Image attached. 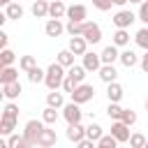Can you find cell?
<instances>
[{
  "instance_id": "1",
  "label": "cell",
  "mask_w": 148,
  "mask_h": 148,
  "mask_svg": "<svg viewBox=\"0 0 148 148\" xmlns=\"http://www.w3.org/2000/svg\"><path fill=\"white\" fill-rule=\"evenodd\" d=\"M65 79H67V72H65L62 65L51 62V65L46 67V79H44V83H46L49 90H58V88H62Z\"/></svg>"
},
{
  "instance_id": "2",
  "label": "cell",
  "mask_w": 148,
  "mask_h": 148,
  "mask_svg": "<svg viewBox=\"0 0 148 148\" xmlns=\"http://www.w3.org/2000/svg\"><path fill=\"white\" fill-rule=\"evenodd\" d=\"M44 127H46L44 120H28V123H25V130H23V139L35 148V146H37V139H39V134H42Z\"/></svg>"
},
{
  "instance_id": "3",
  "label": "cell",
  "mask_w": 148,
  "mask_h": 148,
  "mask_svg": "<svg viewBox=\"0 0 148 148\" xmlns=\"http://www.w3.org/2000/svg\"><path fill=\"white\" fill-rule=\"evenodd\" d=\"M92 97H95V88H92L90 83H79L76 90L72 92V102H74V104H86V102H90Z\"/></svg>"
},
{
  "instance_id": "4",
  "label": "cell",
  "mask_w": 148,
  "mask_h": 148,
  "mask_svg": "<svg viewBox=\"0 0 148 148\" xmlns=\"http://www.w3.org/2000/svg\"><path fill=\"white\" fill-rule=\"evenodd\" d=\"M62 118L67 120V125H79V123H81V118H83L81 104H74V102L65 104V106H62Z\"/></svg>"
},
{
  "instance_id": "5",
  "label": "cell",
  "mask_w": 148,
  "mask_h": 148,
  "mask_svg": "<svg viewBox=\"0 0 148 148\" xmlns=\"http://www.w3.org/2000/svg\"><path fill=\"white\" fill-rule=\"evenodd\" d=\"M134 21H136V16H134L130 9H120V12L113 14V25H116V30H127Z\"/></svg>"
},
{
  "instance_id": "6",
  "label": "cell",
  "mask_w": 148,
  "mask_h": 148,
  "mask_svg": "<svg viewBox=\"0 0 148 148\" xmlns=\"http://www.w3.org/2000/svg\"><path fill=\"white\" fill-rule=\"evenodd\" d=\"M88 44H97L99 39H102V28H99V23H95V21H86V28H83V35H81Z\"/></svg>"
},
{
  "instance_id": "7",
  "label": "cell",
  "mask_w": 148,
  "mask_h": 148,
  "mask_svg": "<svg viewBox=\"0 0 148 148\" xmlns=\"http://www.w3.org/2000/svg\"><path fill=\"white\" fill-rule=\"evenodd\" d=\"M111 136H113L118 143H125V141H130L132 132H130V127H127L125 123H120V120H113V123H111Z\"/></svg>"
},
{
  "instance_id": "8",
  "label": "cell",
  "mask_w": 148,
  "mask_h": 148,
  "mask_svg": "<svg viewBox=\"0 0 148 148\" xmlns=\"http://www.w3.org/2000/svg\"><path fill=\"white\" fill-rule=\"evenodd\" d=\"M58 143V134H56V130H51L49 125L42 130V134H39V139H37V146L39 148H53Z\"/></svg>"
},
{
  "instance_id": "9",
  "label": "cell",
  "mask_w": 148,
  "mask_h": 148,
  "mask_svg": "<svg viewBox=\"0 0 148 148\" xmlns=\"http://www.w3.org/2000/svg\"><path fill=\"white\" fill-rule=\"evenodd\" d=\"M86 18H88V7L86 5H72V7H67V21L86 23Z\"/></svg>"
},
{
  "instance_id": "10",
  "label": "cell",
  "mask_w": 148,
  "mask_h": 148,
  "mask_svg": "<svg viewBox=\"0 0 148 148\" xmlns=\"http://www.w3.org/2000/svg\"><path fill=\"white\" fill-rule=\"evenodd\" d=\"M83 67H86V72H99V69H102V58H99V53L88 51V53L83 56Z\"/></svg>"
},
{
  "instance_id": "11",
  "label": "cell",
  "mask_w": 148,
  "mask_h": 148,
  "mask_svg": "<svg viewBox=\"0 0 148 148\" xmlns=\"http://www.w3.org/2000/svg\"><path fill=\"white\" fill-rule=\"evenodd\" d=\"M99 58H102V65H113L116 60H120L118 46H116V44H109V46H104V49H102V53H99Z\"/></svg>"
},
{
  "instance_id": "12",
  "label": "cell",
  "mask_w": 148,
  "mask_h": 148,
  "mask_svg": "<svg viewBox=\"0 0 148 148\" xmlns=\"http://www.w3.org/2000/svg\"><path fill=\"white\" fill-rule=\"evenodd\" d=\"M44 32H46V37H60L65 32V25L60 23V18H49L44 25Z\"/></svg>"
},
{
  "instance_id": "13",
  "label": "cell",
  "mask_w": 148,
  "mask_h": 148,
  "mask_svg": "<svg viewBox=\"0 0 148 148\" xmlns=\"http://www.w3.org/2000/svg\"><path fill=\"white\" fill-rule=\"evenodd\" d=\"M74 56H86L88 53V42L83 37H69V46H67Z\"/></svg>"
},
{
  "instance_id": "14",
  "label": "cell",
  "mask_w": 148,
  "mask_h": 148,
  "mask_svg": "<svg viewBox=\"0 0 148 148\" xmlns=\"http://www.w3.org/2000/svg\"><path fill=\"white\" fill-rule=\"evenodd\" d=\"M67 139L72 141V143H79V141H83L86 139V127L79 123V125H67Z\"/></svg>"
},
{
  "instance_id": "15",
  "label": "cell",
  "mask_w": 148,
  "mask_h": 148,
  "mask_svg": "<svg viewBox=\"0 0 148 148\" xmlns=\"http://www.w3.org/2000/svg\"><path fill=\"white\" fill-rule=\"evenodd\" d=\"M123 95H125V90H123V86L116 81V83H109L106 86V97H109V102H120L123 99Z\"/></svg>"
},
{
  "instance_id": "16",
  "label": "cell",
  "mask_w": 148,
  "mask_h": 148,
  "mask_svg": "<svg viewBox=\"0 0 148 148\" xmlns=\"http://www.w3.org/2000/svg\"><path fill=\"white\" fill-rule=\"evenodd\" d=\"M49 7H51V2H46V0H35L32 7H30V12H32L35 18H44V16H49Z\"/></svg>"
},
{
  "instance_id": "17",
  "label": "cell",
  "mask_w": 148,
  "mask_h": 148,
  "mask_svg": "<svg viewBox=\"0 0 148 148\" xmlns=\"http://www.w3.org/2000/svg\"><path fill=\"white\" fill-rule=\"evenodd\" d=\"M99 79L109 86V83H116V79H118V72H116V67L113 65H102V69H99Z\"/></svg>"
},
{
  "instance_id": "18",
  "label": "cell",
  "mask_w": 148,
  "mask_h": 148,
  "mask_svg": "<svg viewBox=\"0 0 148 148\" xmlns=\"http://www.w3.org/2000/svg\"><path fill=\"white\" fill-rule=\"evenodd\" d=\"M56 62L62 65L65 69H69V67H74V53H72L69 49H62V51L56 56Z\"/></svg>"
},
{
  "instance_id": "19",
  "label": "cell",
  "mask_w": 148,
  "mask_h": 148,
  "mask_svg": "<svg viewBox=\"0 0 148 148\" xmlns=\"http://www.w3.org/2000/svg\"><path fill=\"white\" fill-rule=\"evenodd\" d=\"M120 62H123L125 67H134V65L141 62V58H139L132 49H125V51H120Z\"/></svg>"
},
{
  "instance_id": "20",
  "label": "cell",
  "mask_w": 148,
  "mask_h": 148,
  "mask_svg": "<svg viewBox=\"0 0 148 148\" xmlns=\"http://www.w3.org/2000/svg\"><path fill=\"white\" fill-rule=\"evenodd\" d=\"M14 81H18V69H14V67H2V69H0V83L7 86V83H14Z\"/></svg>"
},
{
  "instance_id": "21",
  "label": "cell",
  "mask_w": 148,
  "mask_h": 148,
  "mask_svg": "<svg viewBox=\"0 0 148 148\" xmlns=\"http://www.w3.org/2000/svg\"><path fill=\"white\" fill-rule=\"evenodd\" d=\"M23 92V88H21V83L18 81H14V83H7V86H2V95L12 102V99H16L18 95Z\"/></svg>"
},
{
  "instance_id": "22",
  "label": "cell",
  "mask_w": 148,
  "mask_h": 148,
  "mask_svg": "<svg viewBox=\"0 0 148 148\" xmlns=\"http://www.w3.org/2000/svg\"><path fill=\"white\" fill-rule=\"evenodd\" d=\"M49 16H51V18H62V16H67V7H65V2H62V0L51 2V7H49Z\"/></svg>"
},
{
  "instance_id": "23",
  "label": "cell",
  "mask_w": 148,
  "mask_h": 148,
  "mask_svg": "<svg viewBox=\"0 0 148 148\" xmlns=\"http://www.w3.org/2000/svg\"><path fill=\"white\" fill-rule=\"evenodd\" d=\"M46 106L62 109V106H65V97H62V92H58V90H51V92L46 95Z\"/></svg>"
},
{
  "instance_id": "24",
  "label": "cell",
  "mask_w": 148,
  "mask_h": 148,
  "mask_svg": "<svg viewBox=\"0 0 148 148\" xmlns=\"http://www.w3.org/2000/svg\"><path fill=\"white\" fill-rule=\"evenodd\" d=\"M104 136V130H102V125H97V123H90L88 127H86V139H90V141H99Z\"/></svg>"
},
{
  "instance_id": "25",
  "label": "cell",
  "mask_w": 148,
  "mask_h": 148,
  "mask_svg": "<svg viewBox=\"0 0 148 148\" xmlns=\"http://www.w3.org/2000/svg\"><path fill=\"white\" fill-rule=\"evenodd\" d=\"M67 76H69L74 83H83V79H86V67H83V65H74V67L67 69Z\"/></svg>"
},
{
  "instance_id": "26",
  "label": "cell",
  "mask_w": 148,
  "mask_h": 148,
  "mask_svg": "<svg viewBox=\"0 0 148 148\" xmlns=\"http://www.w3.org/2000/svg\"><path fill=\"white\" fill-rule=\"evenodd\" d=\"M5 16L12 21H18V18H23V7L18 2H12L9 7H5Z\"/></svg>"
},
{
  "instance_id": "27",
  "label": "cell",
  "mask_w": 148,
  "mask_h": 148,
  "mask_svg": "<svg viewBox=\"0 0 148 148\" xmlns=\"http://www.w3.org/2000/svg\"><path fill=\"white\" fill-rule=\"evenodd\" d=\"M83 28H86V23H76V21H67L65 23V30L69 32V37H81Z\"/></svg>"
},
{
  "instance_id": "28",
  "label": "cell",
  "mask_w": 148,
  "mask_h": 148,
  "mask_svg": "<svg viewBox=\"0 0 148 148\" xmlns=\"http://www.w3.org/2000/svg\"><path fill=\"white\" fill-rule=\"evenodd\" d=\"M58 118H60V113H58V109H53V106H46V109L42 111V120H44L46 125L58 123Z\"/></svg>"
},
{
  "instance_id": "29",
  "label": "cell",
  "mask_w": 148,
  "mask_h": 148,
  "mask_svg": "<svg viewBox=\"0 0 148 148\" xmlns=\"http://www.w3.org/2000/svg\"><path fill=\"white\" fill-rule=\"evenodd\" d=\"M7 143H9V148H32V146L23 139V134H12V136H7Z\"/></svg>"
},
{
  "instance_id": "30",
  "label": "cell",
  "mask_w": 148,
  "mask_h": 148,
  "mask_svg": "<svg viewBox=\"0 0 148 148\" xmlns=\"http://www.w3.org/2000/svg\"><path fill=\"white\" fill-rule=\"evenodd\" d=\"M25 74H28V81L30 83H42L46 79V69H42V67H35V69H30Z\"/></svg>"
},
{
  "instance_id": "31",
  "label": "cell",
  "mask_w": 148,
  "mask_h": 148,
  "mask_svg": "<svg viewBox=\"0 0 148 148\" xmlns=\"http://www.w3.org/2000/svg\"><path fill=\"white\" fill-rule=\"evenodd\" d=\"M18 67H21L23 72H30V69H35V67H37V60H35V56H21V58H18Z\"/></svg>"
},
{
  "instance_id": "32",
  "label": "cell",
  "mask_w": 148,
  "mask_h": 148,
  "mask_svg": "<svg viewBox=\"0 0 148 148\" xmlns=\"http://www.w3.org/2000/svg\"><path fill=\"white\" fill-rule=\"evenodd\" d=\"M123 111H125V109H123L120 104H116V102H109V106H106V113H109L111 120H120V118H123Z\"/></svg>"
},
{
  "instance_id": "33",
  "label": "cell",
  "mask_w": 148,
  "mask_h": 148,
  "mask_svg": "<svg viewBox=\"0 0 148 148\" xmlns=\"http://www.w3.org/2000/svg\"><path fill=\"white\" fill-rule=\"evenodd\" d=\"M2 118H9V120H18V106L14 102H7L5 109H2Z\"/></svg>"
},
{
  "instance_id": "34",
  "label": "cell",
  "mask_w": 148,
  "mask_h": 148,
  "mask_svg": "<svg viewBox=\"0 0 148 148\" xmlns=\"http://www.w3.org/2000/svg\"><path fill=\"white\" fill-rule=\"evenodd\" d=\"M14 127H16V120H9V118H2L0 120V134L2 136H12L14 134Z\"/></svg>"
},
{
  "instance_id": "35",
  "label": "cell",
  "mask_w": 148,
  "mask_h": 148,
  "mask_svg": "<svg viewBox=\"0 0 148 148\" xmlns=\"http://www.w3.org/2000/svg\"><path fill=\"white\" fill-rule=\"evenodd\" d=\"M134 42H136V46H141L143 51H148V25L141 28V30L134 35Z\"/></svg>"
},
{
  "instance_id": "36",
  "label": "cell",
  "mask_w": 148,
  "mask_h": 148,
  "mask_svg": "<svg viewBox=\"0 0 148 148\" xmlns=\"http://www.w3.org/2000/svg\"><path fill=\"white\" fill-rule=\"evenodd\" d=\"M113 44L116 46H127L130 44V32L127 30H116L113 32Z\"/></svg>"
},
{
  "instance_id": "37",
  "label": "cell",
  "mask_w": 148,
  "mask_h": 148,
  "mask_svg": "<svg viewBox=\"0 0 148 148\" xmlns=\"http://www.w3.org/2000/svg\"><path fill=\"white\" fill-rule=\"evenodd\" d=\"M146 141H148V139H146L141 132H134V134L130 136V141H127V143H130V148H143V146H146Z\"/></svg>"
},
{
  "instance_id": "38",
  "label": "cell",
  "mask_w": 148,
  "mask_h": 148,
  "mask_svg": "<svg viewBox=\"0 0 148 148\" xmlns=\"http://www.w3.org/2000/svg\"><path fill=\"white\" fill-rule=\"evenodd\" d=\"M97 148H118V141H116L111 134H104V136L97 141Z\"/></svg>"
},
{
  "instance_id": "39",
  "label": "cell",
  "mask_w": 148,
  "mask_h": 148,
  "mask_svg": "<svg viewBox=\"0 0 148 148\" xmlns=\"http://www.w3.org/2000/svg\"><path fill=\"white\" fill-rule=\"evenodd\" d=\"M0 56H2V67H12V65H14V60H16V53H14V51H9V49H5Z\"/></svg>"
},
{
  "instance_id": "40",
  "label": "cell",
  "mask_w": 148,
  "mask_h": 148,
  "mask_svg": "<svg viewBox=\"0 0 148 148\" xmlns=\"http://www.w3.org/2000/svg\"><path fill=\"white\" fill-rule=\"evenodd\" d=\"M120 123H125L127 127H132V125L136 123V113H134L132 109H125V111H123V118H120Z\"/></svg>"
},
{
  "instance_id": "41",
  "label": "cell",
  "mask_w": 148,
  "mask_h": 148,
  "mask_svg": "<svg viewBox=\"0 0 148 148\" xmlns=\"http://www.w3.org/2000/svg\"><path fill=\"white\" fill-rule=\"evenodd\" d=\"M111 5H113V0H92V7L99 9V12H109Z\"/></svg>"
},
{
  "instance_id": "42",
  "label": "cell",
  "mask_w": 148,
  "mask_h": 148,
  "mask_svg": "<svg viewBox=\"0 0 148 148\" xmlns=\"http://www.w3.org/2000/svg\"><path fill=\"white\" fill-rule=\"evenodd\" d=\"M136 18H139V21H143V23L148 25V2H143V5L139 7V14H136Z\"/></svg>"
},
{
  "instance_id": "43",
  "label": "cell",
  "mask_w": 148,
  "mask_h": 148,
  "mask_svg": "<svg viewBox=\"0 0 148 148\" xmlns=\"http://www.w3.org/2000/svg\"><path fill=\"white\" fill-rule=\"evenodd\" d=\"M76 148H97V143H95V141H90V139H83V141H79V143H76Z\"/></svg>"
},
{
  "instance_id": "44",
  "label": "cell",
  "mask_w": 148,
  "mask_h": 148,
  "mask_svg": "<svg viewBox=\"0 0 148 148\" xmlns=\"http://www.w3.org/2000/svg\"><path fill=\"white\" fill-rule=\"evenodd\" d=\"M7 44H9V35L2 30V32H0V49L5 51V49H7Z\"/></svg>"
},
{
  "instance_id": "45",
  "label": "cell",
  "mask_w": 148,
  "mask_h": 148,
  "mask_svg": "<svg viewBox=\"0 0 148 148\" xmlns=\"http://www.w3.org/2000/svg\"><path fill=\"white\" fill-rule=\"evenodd\" d=\"M139 65H141V69H143V72L148 74V51H146V53L141 56V62H139Z\"/></svg>"
},
{
  "instance_id": "46",
  "label": "cell",
  "mask_w": 148,
  "mask_h": 148,
  "mask_svg": "<svg viewBox=\"0 0 148 148\" xmlns=\"http://www.w3.org/2000/svg\"><path fill=\"white\" fill-rule=\"evenodd\" d=\"M0 5H2V7H9V5H12V0H0Z\"/></svg>"
},
{
  "instance_id": "47",
  "label": "cell",
  "mask_w": 148,
  "mask_h": 148,
  "mask_svg": "<svg viewBox=\"0 0 148 148\" xmlns=\"http://www.w3.org/2000/svg\"><path fill=\"white\" fill-rule=\"evenodd\" d=\"M125 2H130V0H113V5H118V7H120V5H125Z\"/></svg>"
},
{
  "instance_id": "48",
  "label": "cell",
  "mask_w": 148,
  "mask_h": 148,
  "mask_svg": "<svg viewBox=\"0 0 148 148\" xmlns=\"http://www.w3.org/2000/svg\"><path fill=\"white\" fill-rule=\"evenodd\" d=\"M0 148H9V143L7 141H0Z\"/></svg>"
},
{
  "instance_id": "49",
  "label": "cell",
  "mask_w": 148,
  "mask_h": 148,
  "mask_svg": "<svg viewBox=\"0 0 148 148\" xmlns=\"http://www.w3.org/2000/svg\"><path fill=\"white\" fill-rule=\"evenodd\" d=\"M130 2H136V5H143L146 0H130Z\"/></svg>"
},
{
  "instance_id": "50",
  "label": "cell",
  "mask_w": 148,
  "mask_h": 148,
  "mask_svg": "<svg viewBox=\"0 0 148 148\" xmlns=\"http://www.w3.org/2000/svg\"><path fill=\"white\" fill-rule=\"evenodd\" d=\"M146 111H148V97H146Z\"/></svg>"
},
{
  "instance_id": "51",
  "label": "cell",
  "mask_w": 148,
  "mask_h": 148,
  "mask_svg": "<svg viewBox=\"0 0 148 148\" xmlns=\"http://www.w3.org/2000/svg\"><path fill=\"white\" fill-rule=\"evenodd\" d=\"M143 148H148V141H146V146H143Z\"/></svg>"
},
{
  "instance_id": "52",
  "label": "cell",
  "mask_w": 148,
  "mask_h": 148,
  "mask_svg": "<svg viewBox=\"0 0 148 148\" xmlns=\"http://www.w3.org/2000/svg\"><path fill=\"white\" fill-rule=\"evenodd\" d=\"M46 2H56V0H46Z\"/></svg>"
},
{
  "instance_id": "53",
  "label": "cell",
  "mask_w": 148,
  "mask_h": 148,
  "mask_svg": "<svg viewBox=\"0 0 148 148\" xmlns=\"http://www.w3.org/2000/svg\"><path fill=\"white\" fill-rule=\"evenodd\" d=\"M146 2H148V0H146Z\"/></svg>"
}]
</instances>
